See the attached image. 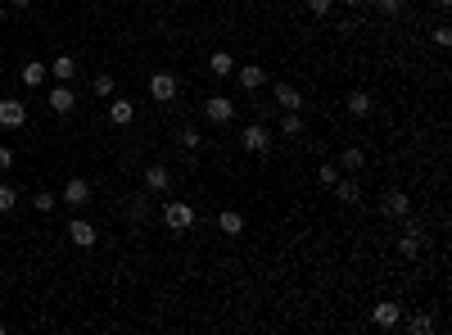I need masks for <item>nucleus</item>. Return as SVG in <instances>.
I'll return each instance as SVG.
<instances>
[{
  "label": "nucleus",
  "instance_id": "26",
  "mask_svg": "<svg viewBox=\"0 0 452 335\" xmlns=\"http://www.w3.org/2000/svg\"><path fill=\"white\" fill-rule=\"evenodd\" d=\"M113 91H118V82H113L109 73H100V78H95V95H100V100H109Z\"/></svg>",
  "mask_w": 452,
  "mask_h": 335
},
{
  "label": "nucleus",
  "instance_id": "21",
  "mask_svg": "<svg viewBox=\"0 0 452 335\" xmlns=\"http://www.w3.org/2000/svg\"><path fill=\"white\" fill-rule=\"evenodd\" d=\"M407 331L411 335H430V331H435V318H430V313H411V318H407Z\"/></svg>",
  "mask_w": 452,
  "mask_h": 335
},
{
  "label": "nucleus",
  "instance_id": "15",
  "mask_svg": "<svg viewBox=\"0 0 452 335\" xmlns=\"http://www.w3.org/2000/svg\"><path fill=\"white\" fill-rule=\"evenodd\" d=\"M208 73H213V78H231V73H235L231 50H213V55H208Z\"/></svg>",
  "mask_w": 452,
  "mask_h": 335
},
{
  "label": "nucleus",
  "instance_id": "23",
  "mask_svg": "<svg viewBox=\"0 0 452 335\" xmlns=\"http://www.w3.org/2000/svg\"><path fill=\"white\" fill-rule=\"evenodd\" d=\"M177 145L181 150H199V127H181L177 131Z\"/></svg>",
  "mask_w": 452,
  "mask_h": 335
},
{
  "label": "nucleus",
  "instance_id": "8",
  "mask_svg": "<svg viewBox=\"0 0 452 335\" xmlns=\"http://www.w3.org/2000/svg\"><path fill=\"white\" fill-rule=\"evenodd\" d=\"M380 213L384 218H407L411 213V195L407 190H389V195L380 199Z\"/></svg>",
  "mask_w": 452,
  "mask_h": 335
},
{
  "label": "nucleus",
  "instance_id": "33",
  "mask_svg": "<svg viewBox=\"0 0 452 335\" xmlns=\"http://www.w3.org/2000/svg\"><path fill=\"white\" fill-rule=\"evenodd\" d=\"M9 168H14V150L0 145V172H9Z\"/></svg>",
  "mask_w": 452,
  "mask_h": 335
},
{
  "label": "nucleus",
  "instance_id": "2",
  "mask_svg": "<svg viewBox=\"0 0 452 335\" xmlns=\"http://www.w3.org/2000/svg\"><path fill=\"white\" fill-rule=\"evenodd\" d=\"M240 145H245L249 155H267V150H272V127H267V122H245Z\"/></svg>",
  "mask_w": 452,
  "mask_h": 335
},
{
  "label": "nucleus",
  "instance_id": "28",
  "mask_svg": "<svg viewBox=\"0 0 452 335\" xmlns=\"http://www.w3.org/2000/svg\"><path fill=\"white\" fill-rule=\"evenodd\" d=\"M281 131H285V136H299V131H303V118H299V113H285V118H281Z\"/></svg>",
  "mask_w": 452,
  "mask_h": 335
},
{
  "label": "nucleus",
  "instance_id": "35",
  "mask_svg": "<svg viewBox=\"0 0 452 335\" xmlns=\"http://www.w3.org/2000/svg\"><path fill=\"white\" fill-rule=\"evenodd\" d=\"M344 5H349V9H362V5H367V0H344Z\"/></svg>",
  "mask_w": 452,
  "mask_h": 335
},
{
  "label": "nucleus",
  "instance_id": "36",
  "mask_svg": "<svg viewBox=\"0 0 452 335\" xmlns=\"http://www.w3.org/2000/svg\"><path fill=\"white\" fill-rule=\"evenodd\" d=\"M5 14H9V5H5V0H0V23H5Z\"/></svg>",
  "mask_w": 452,
  "mask_h": 335
},
{
  "label": "nucleus",
  "instance_id": "19",
  "mask_svg": "<svg viewBox=\"0 0 452 335\" xmlns=\"http://www.w3.org/2000/svg\"><path fill=\"white\" fill-rule=\"evenodd\" d=\"M45 78H50V69H45L41 59H27V64H23V82H27V86H41Z\"/></svg>",
  "mask_w": 452,
  "mask_h": 335
},
{
  "label": "nucleus",
  "instance_id": "16",
  "mask_svg": "<svg viewBox=\"0 0 452 335\" xmlns=\"http://www.w3.org/2000/svg\"><path fill=\"white\" fill-rule=\"evenodd\" d=\"M235 78H240V86H245V91H258V86H267V73L258 69V64H245V69H235Z\"/></svg>",
  "mask_w": 452,
  "mask_h": 335
},
{
  "label": "nucleus",
  "instance_id": "14",
  "mask_svg": "<svg viewBox=\"0 0 452 335\" xmlns=\"http://www.w3.org/2000/svg\"><path fill=\"white\" fill-rule=\"evenodd\" d=\"M168 186H172V172L163 168V164H150V168H145V190H154V195H163Z\"/></svg>",
  "mask_w": 452,
  "mask_h": 335
},
{
  "label": "nucleus",
  "instance_id": "3",
  "mask_svg": "<svg viewBox=\"0 0 452 335\" xmlns=\"http://www.w3.org/2000/svg\"><path fill=\"white\" fill-rule=\"evenodd\" d=\"M45 104H50V113L68 118V113L77 109V91H73V82H59V86H50V91H45Z\"/></svg>",
  "mask_w": 452,
  "mask_h": 335
},
{
  "label": "nucleus",
  "instance_id": "27",
  "mask_svg": "<svg viewBox=\"0 0 452 335\" xmlns=\"http://www.w3.org/2000/svg\"><path fill=\"white\" fill-rule=\"evenodd\" d=\"M32 204H36V213H50V208L59 204V199H54L50 190H36V195H32Z\"/></svg>",
  "mask_w": 452,
  "mask_h": 335
},
{
  "label": "nucleus",
  "instance_id": "20",
  "mask_svg": "<svg viewBox=\"0 0 452 335\" xmlns=\"http://www.w3.org/2000/svg\"><path fill=\"white\" fill-rule=\"evenodd\" d=\"M335 195H340L344 199V204H362V186H358V181H335Z\"/></svg>",
  "mask_w": 452,
  "mask_h": 335
},
{
  "label": "nucleus",
  "instance_id": "12",
  "mask_svg": "<svg viewBox=\"0 0 452 335\" xmlns=\"http://www.w3.org/2000/svg\"><path fill=\"white\" fill-rule=\"evenodd\" d=\"M131 118H136V104L122 100V95H109V122H113V127H127Z\"/></svg>",
  "mask_w": 452,
  "mask_h": 335
},
{
  "label": "nucleus",
  "instance_id": "37",
  "mask_svg": "<svg viewBox=\"0 0 452 335\" xmlns=\"http://www.w3.org/2000/svg\"><path fill=\"white\" fill-rule=\"evenodd\" d=\"M435 5H439V9H448V5H452V0H435Z\"/></svg>",
  "mask_w": 452,
  "mask_h": 335
},
{
  "label": "nucleus",
  "instance_id": "32",
  "mask_svg": "<svg viewBox=\"0 0 452 335\" xmlns=\"http://www.w3.org/2000/svg\"><path fill=\"white\" fill-rule=\"evenodd\" d=\"M380 14H402V0H376Z\"/></svg>",
  "mask_w": 452,
  "mask_h": 335
},
{
  "label": "nucleus",
  "instance_id": "31",
  "mask_svg": "<svg viewBox=\"0 0 452 335\" xmlns=\"http://www.w3.org/2000/svg\"><path fill=\"white\" fill-rule=\"evenodd\" d=\"M435 45H444V50L452 45V27H448V23H444V27H435Z\"/></svg>",
  "mask_w": 452,
  "mask_h": 335
},
{
  "label": "nucleus",
  "instance_id": "30",
  "mask_svg": "<svg viewBox=\"0 0 452 335\" xmlns=\"http://www.w3.org/2000/svg\"><path fill=\"white\" fill-rule=\"evenodd\" d=\"M330 5H335V0H307V9H312L316 18H326V14H330Z\"/></svg>",
  "mask_w": 452,
  "mask_h": 335
},
{
  "label": "nucleus",
  "instance_id": "11",
  "mask_svg": "<svg viewBox=\"0 0 452 335\" xmlns=\"http://www.w3.org/2000/svg\"><path fill=\"white\" fill-rule=\"evenodd\" d=\"M371 322H376V327H384V331H393V327L402 322V304H393V299L376 304V308H371Z\"/></svg>",
  "mask_w": 452,
  "mask_h": 335
},
{
  "label": "nucleus",
  "instance_id": "10",
  "mask_svg": "<svg viewBox=\"0 0 452 335\" xmlns=\"http://www.w3.org/2000/svg\"><path fill=\"white\" fill-rule=\"evenodd\" d=\"M64 204H68V208H86V204H91V181L73 177L68 186H64Z\"/></svg>",
  "mask_w": 452,
  "mask_h": 335
},
{
  "label": "nucleus",
  "instance_id": "13",
  "mask_svg": "<svg viewBox=\"0 0 452 335\" xmlns=\"http://www.w3.org/2000/svg\"><path fill=\"white\" fill-rule=\"evenodd\" d=\"M217 231L222 236H245V213H240V208H222V213H217Z\"/></svg>",
  "mask_w": 452,
  "mask_h": 335
},
{
  "label": "nucleus",
  "instance_id": "4",
  "mask_svg": "<svg viewBox=\"0 0 452 335\" xmlns=\"http://www.w3.org/2000/svg\"><path fill=\"white\" fill-rule=\"evenodd\" d=\"M204 118L213 122V127H226V122H235V104H231L226 95H208L204 100Z\"/></svg>",
  "mask_w": 452,
  "mask_h": 335
},
{
  "label": "nucleus",
  "instance_id": "29",
  "mask_svg": "<svg viewBox=\"0 0 452 335\" xmlns=\"http://www.w3.org/2000/svg\"><path fill=\"white\" fill-rule=\"evenodd\" d=\"M316 181H321V186H335V181H340V168H335V164H321V168H316Z\"/></svg>",
  "mask_w": 452,
  "mask_h": 335
},
{
  "label": "nucleus",
  "instance_id": "1",
  "mask_svg": "<svg viewBox=\"0 0 452 335\" xmlns=\"http://www.w3.org/2000/svg\"><path fill=\"white\" fill-rule=\"evenodd\" d=\"M163 227H168V231H190V227H195V208H190L186 199H168V204H163Z\"/></svg>",
  "mask_w": 452,
  "mask_h": 335
},
{
  "label": "nucleus",
  "instance_id": "5",
  "mask_svg": "<svg viewBox=\"0 0 452 335\" xmlns=\"http://www.w3.org/2000/svg\"><path fill=\"white\" fill-rule=\"evenodd\" d=\"M0 127H5V131L27 127V109H23V100H14V95H5V100H0Z\"/></svg>",
  "mask_w": 452,
  "mask_h": 335
},
{
  "label": "nucleus",
  "instance_id": "6",
  "mask_svg": "<svg viewBox=\"0 0 452 335\" xmlns=\"http://www.w3.org/2000/svg\"><path fill=\"white\" fill-rule=\"evenodd\" d=\"M177 91H181V86H177V78H172V73H154V78H150V100L172 104V100H177Z\"/></svg>",
  "mask_w": 452,
  "mask_h": 335
},
{
  "label": "nucleus",
  "instance_id": "34",
  "mask_svg": "<svg viewBox=\"0 0 452 335\" xmlns=\"http://www.w3.org/2000/svg\"><path fill=\"white\" fill-rule=\"evenodd\" d=\"M5 5H9V9H27V5H32V0H5Z\"/></svg>",
  "mask_w": 452,
  "mask_h": 335
},
{
  "label": "nucleus",
  "instance_id": "22",
  "mask_svg": "<svg viewBox=\"0 0 452 335\" xmlns=\"http://www.w3.org/2000/svg\"><path fill=\"white\" fill-rule=\"evenodd\" d=\"M340 164H344V168H349V172H358L362 164H367V155H362V150H358V145H349V150H344V155H340Z\"/></svg>",
  "mask_w": 452,
  "mask_h": 335
},
{
  "label": "nucleus",
  "instance_id": "9",
  "mask_svg": "<svg viewBox=\"0 0 452 335\" xmlns=\"http://www.w3.org/2000/svg\"><path fill=\"white\" fill-rule=\"evenodd\" d=\"M64 231H68V241H73V245H82V250H91V245L100 241V231H95V227L86 222V218H73V222L64 227Z\"/></svg>",
  "mask_w": 452,
  "mask_h": 335
},
{
  "label": "nucleus",
  "instance_id": "18",
  "mask_svg": "<svg viewBox=\"0 0 452 335\" xmlns=\"http://www.w3.org/2000/svg\"><path fill=\"white\" fill-rule=\"evenodd\" d=\"M344 104H349L353 118H367V113H371V95L367 91H349V100H344Z\"/></svg>",
  "mask_w": 452,
  "mask_h": 335
},
{
  "label": "nucleus",
  "instance_id": "7",
  "mask_svg": "<svg viewBox=\"0 0 452 335\" xmlns=\"http://www.w3.org/2000/svg\"><path fill=\"white\" fill-rule=\"evenodd\" d=\"M272 95H276V104H281L285 113H299L303 109V91H299V86H290V82H276Z\"/></svg>",
  "mask_w": 452,
  "mask_h": 335
},
{
  "label": "nucleus",
  "instance_id": "25",
  "mask_svg": "<svg viewBox=\"0 0 452 335\" xmlns=\"http://www.w3.org/2000/svg\"><path fill=\"white\" fill-rule=\"evenodd\" d=\"M127 213H131V222H145V218H150V199H145V195H136Z\"/></svg>",
  "mask_w": 452,
  "mask_h": 335
},
{
  "label": "nucleus",
  "instance_id": "24",
  "mask_svg": "<svg viewBox=\"0 0 452 335\" xmlns=\"http://www.w3.org/2000/svg\"><path fill=\"white\" fill-rule=\"evenodd\" d=\"M14 204H18V190L9 186V181H0V213H9Z\"/></svg>",
  "mask_w": 452,
  "mask_h": 335
},
{
  "label": "nucleus",
  "instance_id": "17",
  "mask_svg": "<svg viewBox=\"0 0 452 335\" xmlns=\"http://www.w3.org/2000/svg\"><path fill=\"white\" fill-rule=\"evenodd\" d=\"M50 73H54L59 82H73V78H77V59H73V55H54Z\"/></svg>",
  "mask_w": 452,
  "mask_h": 335
}]
</instances>
